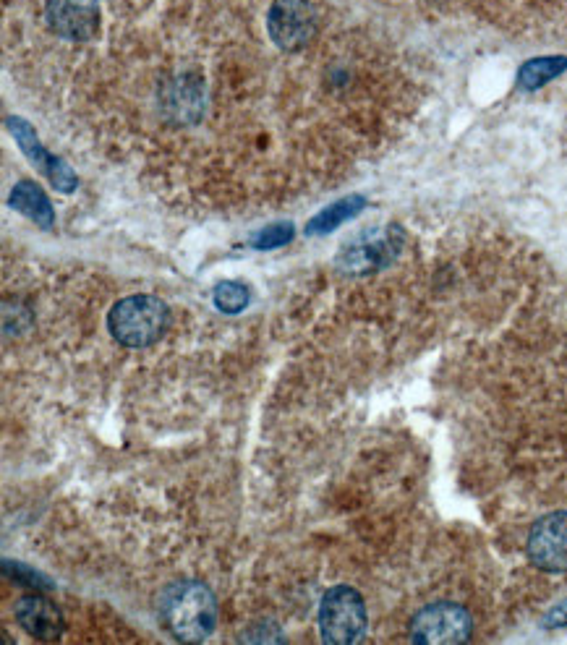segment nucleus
<instances>
[{
    "label": "nucleus",
    "instance_id": "f03ea898",
    "mask_svg": "<svg viewBox=\"0 0 567 645\" xmlns=\"http://www.w3.org/2000/svg\"><path fill=\"white\" fill-rule=\"evenodd\" d=\"M170 324V311L157 296H126L108 314V330L123 348H147L157 343Z\"/></svg>",
    "mask_w": 567,
    "mask_h": 645
},
{
    "label": "nucleus",
    "instance_id": "f3484780",
    "mask_svg": "<svg viewBox=\"0 0 567 645\" xmlns=\"http://www.w3.org/2000/svg\"><path fill=\"white\" fill-rule=\"evenodd\" d=\"M541 625L547 627V630H565L567 627V598L565 601H560L557 606H552V609L544 614Z\"/></svg>",
    "mask_w": 567,
    "mask_h": 645
},
{
    "label": "nucleus",
    "instance_id": "2eb2a0df",
    "mask_svg": "<svg viewBox=\"0 0 567 645\" xmlns=\"http://www.w3.org/2000/svg\"><path fill=\"white\" fill-rule=\"evenodd\" d=\"M293 236H296V230H293L291 222H277V225L259 230L257 236L251 238V246L257 251H272L285 246V243H291Z\"/></svg>",
    "mask_w": 567,
    "mask_h": 645
},
{
    "label": "nucleus",
    "instance_id": "6e6552de",
    "mask_svg": "<svg viewBox=\"0 0 567 645\" xmlns=\"http://www.w3.org/2000/svg\"><path fill=\"white\" fill-rule=\"evenodd\" d=\"M8 128H11V134H14L16 144L21 147V152H24V157H27L29 162H32L34 168L40 170V173L48 175V181L53 183L55 189L63 191V194H68V191L76 189V175L74 170L68 168L66 162L61 160V157L50 155L48 149L42 147L40 139H37V134H34V128L29 126L24 118H8Z\"/></svg>",
    "mask_w": 567,
    "mask_h": 645
},
{
    "label": "nucleus",
    "instance_id": "ddd939ff",
    "mask_svg": "<svg viewBox=\"0 0 567 645\" xmlns=\"http://www.w3.org/2000/svg\"><path fill=\"white\" fill-rule=\"evenodd\" d=\"M567 71V58L562 55H547V58H534L520 66L518 71V87L523 92H534V89L544 87L552 79Z\"/></svg>",
    "mask_w": 567,
    "mask_h": 645
},
{
    "label": "nucleus",
    "instance_id": "39448f33",
    "mask_svg": "<svg viewBox=\"0 0 567 645\" xmlns=\"http://www.w3.org/2000/svg\"><path fill=\"white\" fill-rule=\"evenodd\" d=\"M471 632V614L453 601H437V604L424 606L411 622V640L421 645L466 643Z\"/></svg>",
    "mask_w": 567,
    "mask_h": 645
},
{
    "label": "nucleus",
    "instance_id": "dca6fc26",
    "mask_svg": "<svg viewBox=\"0 0 567 645\" xmlns=\"http://www.w3.org/2000/svg\"><path fill=\"white\" fill-rule=\"evenodd\" d=\"M3 572H6L11 580H16V583H24L27 588H40V585L50 588L48 580L42 578V575H37L34 570H29V567L21 565V562H3Z\"/></svg>",
    "mask_w": 567,
    "mask_h": 645
},
{
    "label": "nucleus",
    "instance_id": "1a4fd4ad",
    "mask_svg": "<svg viewBox=\"0 0 567 645\" xmlns=\"http://www.w3.org/2000/svg\"><path fill=\"white\" fill-rule=\"evenodd\" d=\"M403 236L398 233V228L387 230V233H366L358 241H353L351 246H345L340 264L345 272H374L382 269L395 259L400 249Z\"/></svg>",
    "mask_w": 567,
    "mask_h": 645
},
{
    "label": "nucleus",
    "instance_id": "0eeeda50",
    "mask_svg": "<svg viewBox=\"0 0 567 645\" xmlns=\"http://www.w3.org/2000/svg\"><path fill=\"white\" fill-rule=\"evenodd\" d=\"M45 24L55 37L66 42H89L100 29L97 0H45Z\"/></svg>",
    "mask_w": 567,
    "mask_h": 645
},
{
    "label": "nucleus",
    "instance_id": "9d476101",
    "mask_svg": "<svg viewBox=\"0 0 567 645\" xmlns=\"http://www.w3.org/2000/svg\"><path fill=\"white\" fill-rule=\"evenodd\" d=\"M16 622L24 632H29L37 640H55L61 638L63 627V614L61 609L45 598L42 593H27L16 601Z\"/></svg>",
    "mask_w": 567,
    "mask_h": 645
},
{
    "label": "nucleus",
    "instance_id": "423d86ee",
    "mask_svg": "<svg viewBox=\"0 0 567 645\" xmlns=\"http://www.w3.org/2000/svg\"><path fill=\"white\" fill-rule=\"evenodd\" d=\"M526 554L544 572L567 570V512H549L528 531Z\"/></svg>",
    "mask_w": 567,
    "mask_h": 645
},
{
    "label": "nucleus",
    "instance_id": "9b49d317",
    "mask_svg": "<svg viewBox=\"0 0 567 645\" xmlns=\"http://www.w3.org/2000/svg\"><path fill=\"white\" fill-rule=\"evenodd\" d=\"M8 204H11L16 212H21L24 217H29L32 222H37L42 230H50L55 225L53 204H50L48 194H45L37 183L32 181L16 183Z\"/></svg>",
    "mask_w": 567,
    "mask_h": 645
},
{
    "label": "nucleus",
    "instance_id": "4468645a",
    "mask_svg": "<svg viewBox=\"0 0 567 645\" xmlns=\"http://www.w3.org/2000/svg\"><path fill=\"white\" fill-rule=\"evenodd\" d=\"M212 301H215L217 311L233 316V314H241V311L249 306L251 293L249 288H246L243 283H238V280H225V283H220L215 288Z\"/></svg>",
    "mask_w": 567,
    "mask_h": 645
},
{
    "label": "nucleus",
    "instance_id": "f257e3e1",
    "mask_svg": "<svg viewBox=\"0 0 567 645\" xmlns=\"http://www.w3.org/2000/svg\"><path fill=\"white\" fill-rule=\"evenodd\" d=\"M160 617L178 640L202 643L217 627V601L204 583L181 580L162 593Z\"/></svg>",
    "mask_w": 567,
    "mask_h": 645
},
{
    "label": "nucleus",
    "instance_id": "f8f14e48",
    "mask_svg": "<svg viewBox=\"0 0 567 645\" xmlns=\"http://www.w3.org/2000/svg\"><path fill=\"white\" fill-rule=\"evenodd\" d=\"M366 207V199L361 194H351L340 199V202L330 204L327 209H322L319 215L311 217L306 222V236H327L332 230H338L343 222L353 220V217Z\"/></svg>",
    "mask_w": 567,
    "mask_h": 645
},
{
    "label": "nucleus",
    "instance_id": "20e7f679",
    "mask_svg": "<svg viewBox=\"0 0 567 645\" xmlns=\"http://www.w3.org/2000/svg\"><path fill=\"white\" fill-rule=\"evenodd\" d=\"M319 32L317 8L309 0H272L267 11V34L275 48L285 53H301Z\"/></svg>",
    "mask_w": 567,
    "mask_h": 645
},
{
    "label": "nucleus",
    "instance_id": "7ed1b4c3",
    "mask_svg": "<svg viewBox=\"0 0 567 645\" xmlns=\"http://www.w3.org/2000/svg\"><path fill=\"white\" fill-rule=\"evenodd\" d=\"M319 630L330 645H353L364 640L366 604L364 596L351 585H335L322 596Z\"/></svg>",
    "mask_w": 567,
    "mask_h": 645
}]
</instances>
